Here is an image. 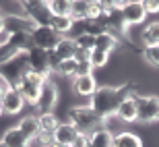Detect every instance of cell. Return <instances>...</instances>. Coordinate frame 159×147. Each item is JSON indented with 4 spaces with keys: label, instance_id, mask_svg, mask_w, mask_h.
<instances>
[{
    "label": "cell",
    "instance_id": "obj_1",
    "mask_svg": "<svg viewBox=\"0 0 159 147\" xmlns=\"http://www.w3.org/2000/svg\"><path fill=\"white\" fill-rule=\"evenodd\" d=\"M136 85L134 83H124L118 87H112V85H106V87H97L93 95H91V104L89 106L93 108L101 118H110L118 112V106L122 104L126 97L134 95Z\"/></svg>",
    "mask_w": 159,
    "mask_h": 147
},
{
    "label": "cell",
    "instance_id": "obj_2",
    "mask_svg": "<svg viewBox=\"0 0 159 147\" xmlns=\"http://www.w3.org/2000/svg\"><path fill=\"white\" fill-rule=\"evenodd\" d=\"M68 122L75 124L79 133L91 135L93 130L101 129L106 124V118H101L91 106H72L68 110Z\"/></svg>",
    "mask_w": 159,
    "mask_h": 147
},
{
    "label": "cell",
    "instance_id": "obj_3",
    "mask_svg": "<svg viewBox=\"0 0 159 147\" xmlns=\"http://www.w3.org/2000/svg\"><path fill=\"white\" fill-rule=\"evenodd\" d=\"M29 73V60H27V54H19L12 60L0 64V77L4 79V83L8 87L17 89V85L21 83L25 75Z\"/></svg>",
    "mask_w": 159,
    "mask_h": 147
},
{
    "label": "cell",
    "instance_id": "obj_4",
    "mask_svg": "<svg viewBox=\"0 0 159 147\" xmlns=\"http://www.w3.org/2000/svg\"><path fill=\"white\" fill-rule=\"evenodd\" d=\"M19 6L23 8V15L35 27H50L54 15L48 8V2H43V0H23V2H19Z\"/></svg>",
    "mask_w": 159,
    "mask_h": 147
},
{
    "label": "cell",
    "instance_id": "obj_5",
    "mask_svg": "<svg viewBox=\"0 0 159 147\" xmlns=\"http://www.w3.org/2000/svg\"><path fill=\"white\" fill-rule=\"evenodd\" d=\"M46 81H50V79H46V77L37 75V73H27V75L21 79V83L17 85L19 93L23 95L25 104H31V106H35L37 100H39V93L41 89H43V85H46Z\"/></svg>",
    "mask_w": 159,
    "mask_h": 147
},
{
    "label": "cell",
    "instance_id": "obj_6",
    "mask_svg": "<svg viewBox=\"0 0 159 147\" xmlns=\"http://www.w3.org/2000/svg\"><path fill=\"white\" fill-rule=\"evenodd\" d=\"M136 100V120L155 122L159 120V97L157 95H134Z\"/></svg>",
    "mask_w": 159,
    "mask_h": 147
},
{
    "label": "cell",
    "instance_id": "obj_7",
    "mask_svg": "<svg viewBox=\"0 0 159 147\" xmlns=\"http://www.w3.org/2000/svg\"><path fill=\"white\" fill-rule=\"evenodd\" d=\"M48 52H50V50L31 48L29 52H27V60H29V71L31 73H37V75L50 79L52 69H50V62H48Z\"/></svg>",
    "mask_w": 159,
    "mask_h": 147
},
{
    "label": "cell",
    "instance_id": "obj_8",
    "mask_svg": "<svg viewBox=\"0 0 159 147\" xmlns=\"http://www.w3.org/2000/svg\"><path fill=\"white\" fill-rule=\"evenodd\" d=\"M62 40V36H58L52 27H35L31 31V41L33 48H41V50H54L58 46V41Z\"/></svg>",
    "mask_w": 159,
    "mask_h": 147
},
{
    "label": "cell",
    "instance_id": "obj_9",
    "mask_svg": "<svg viewBox=\"0 0 159 147\" xmlns=\"http://www.w3.org/2000/svg\"><path fill=\"white\" fill-rule=\"evenodd\" d=\"M56 104H58V89H56V85H54L52 81H46V85H43V89H41L35 108H37L39 114H48V112L54 110Z\"/></svg>",
    "mask_w": 159,
    "mask_h": 147
},
{
    "label": "cell",
    "instance_id": "obj_10",
    "mask_svg": "<svg viewBox=\"0 0 159 147\" xmlns=\"http://www.w3.org/2000/svg\"><path fill=\"white\" fill-rule=\"evenodd\" d=\"M0 108H2V114H11V116H15L23 110L25 100L23 95L19 93V89H12V87L6 89L4 95H2V102H0Z\"/></svg>",
    "mask_w": 159,
    "mask_h": 147
},
{
    "label": "cell",
    "instance_id": "obj_11",
    "mask_svg": "<svg viewBox=\"0 0 159 147\" xmlns=\"http://www.w3.org/2000/svg\"><path fill=\"white\" fill-rule=\"evenodd\" d=\"M122 19H124V23H126V27L145 23L147 11H145L143 2H126L124 8H122Z\"/></svg>",
    "mask_w": 159,
    "mask_h": 147
},
{
    "label": "cell",
    "instance_id": "obj_12",
    "mask_svg": "<svg viewBox=\"0 0 159 147\" xmlns=\"http://www.w3.org/2000/svg\"><path fill=\"white\" fill-rule=\"evenodd\" d=\"M4 29L11 33H31L35 25L25 15H4Z\"/></svg>",
    "mask_w": 159,
    "mask_h": 147
},
{
    "label": "cell",
    "instance_id": "obj_13",
    "mask_svg": "<svg viewBox=\"0 0 159 147\" xmlns=\"http://www.w3.org/2000/svg\"><path fill=\"white\" fill-rule=\"evenodd\" d=\"M77 137H79V130H77V126H75V124H70V122H60L58 129L54 130L52 139H54V143H62V145H70L72 147V143H75V139H77Z\"/></svg>",
    "mask_w": 159,
    "mask_h": 147
},
{
    "label": "cell",
    "instance_id": "obj_14",
    "mask_svg": "<svg viewBox=\"0 0 159 147\" xmlns=\"http://www.w3.org/2000/svg\"><path fill=\"white\" fill-rule=\"evenodd\" d=\"M72 91L77 95H91L97 91V81H95L93 75H85V77H75L72 79Z\"/></svg>",
    "mask_w": 159,
    "mask_h": 147
},
{
    "label": "cell",
    "instance_id": "obj_15",
    "mask_svg": "<svg viewBox=\"0 0 159 147\" xmlns=\"http://www.w3.org/2000/svg\"><path fill=\"white\" fill-rule=\"evenodd\" d=\"M54 54L58 56L60 62L75 58V54H77V44H75V40H72V37H62V40L58 41V46L54 48Z\"/></svg>",
    "mask_w": 159,
    "mask_h": 147
},
{
    "label": "cell",
    "instance_id": "obj_16",
    "mask_svg": "<svg viewBox=\"0 0 159 147\" xmlns=\"http://www.w3.org/2000/svg\"><path fill=\"white\" fill-rule=\"evenodd\" d=\"M112 145H114V135L106 126H101L89 135V147H112Z\"/></svg>",
    "mask_w": 159,
    "mask_h": 147
},
{
    "label": "cell",
    "instance_id": "obj_17",
    "mask_svg": "<svg viewBox=\"0 0 159 147\" xmlns=\"http://www.w3.org/2000/svg\"><path fill=\"white\" fill-rule=\"evenodd\" d=\"M134 95L126 97V100H124L122 104L118 106L116 116H118L122 122H134V120H136V100H134Z\"/></svg>",
    "mask_w": 159,
    "mask_h": 147
},
{
    "label": "cell",
    "instance_id": "obj_18",
    "mask_svg": "<svg viewBox=\"0 0 159 147\" xmlns=\"http://www.w3.org/2000/svg\"><path fill=\"white\" fill-rule=\"evenodd\" d=\"M0 141L4 143L6 147H29L27 137L21 133V129H19V126H11V129H6L4 137H2Z\"/></svg>",
    "mask_w": 159,
    "mask_h": 147
},
{
    "label": "cell",
    "instance_id": "obj_19",
    "mask_svg": "<svg viewBox=\"0 0 159 147\" xmlns=\"http://www.w3.org/2000/svg\"><path fill=\"white\" fill-rule=\"evenodd\" d=\"M89 15H91V2H87V0H75V2H70V17L75 23L89 21Z\"/></svg>",
    "mask_w": 159,
    "mask_h": 147
},
{
    "label": "cell",
    "instance_id": "obj_20",
    "mask_svg": "<svg viewBox=\"0 0 159 147\" xmlns=\"http://www.w3.org/2000/svg\"><path fill=\"white\" fill-rule=\"evenodd\" d=\"M112 147H143L141 137L130 133V130H120L114 135V145Z\"/></svg>",
    "mask_w": 159,
    "mask_h": 147
},
{
    "label": "cell",
    "instance_id": "obj_21",
    "mask_svg": "<svg viewBox=\"0 0 159 147\" xmlns=\"http://www.w3.org/2000/svg\"><path fill=\"white\" fill-rule=\"evenodd\" d=\"M37 124H39V133H41V135L52 137L54 130L58 129L60 120L56 118L54 112H48V114H39V116H37Z\"/></svg>",
    "mask_w": 159,
    "mask_h": 147
},
{
    "label": "cell",
    "instance_id": "obj_22",
    "mask_svg": "<svg viewBox=\"0 0 159 147\" xmlns=\"http://www.w3.org/2000/svg\"><path fill=\"white\" fill-rule=\"evenodd\" d=\"M118 46H120V37L110 33V31H106V33H101V36L95 37V48H99V50H103V52H107V54H112Z\"/></svg>",
    "mask_w": 159,
    "mask_h": 147
},
{
    "label": "cell",
    "instance_id": "obj_23",
    "mask_svg": "<svg viewBox=\"0 0 159 147\" xmlns=\"http://www.w3.org/2000/svg\"><path fill=\"white\" fill-rule=\"evenodd\" d=\"M141 40L145 46H159V21H153L143 27Z\"/></svg>",
    "mask_w": 159,
    "mask_h": 147
},
{
    "label": "cell",
    "instance_id": "obj_24",
    "mask_svg": "<svg viewBox=\"0 0 159 147\" xmlns=\"http://www.w3.org/2000/svg\"><path fill=\"white\" fill-rule=\"evenodd\" d=\"M17 126L21 129V133L27 137V141H31V139H35V137L39 135V124H37V116H27V118H23V120H21Z\"/></svg>",
    "mask_w": 159,
    "mask_h": 147
},
{
    "label": "cell",
    "instance_id": "obj_25",
    "mask_svg": "<svg viewBox=\"0 0 159 147\" xmlns=\"http://www.w3.org/2000/svg\"><path fill=\"white\" fill-rule=\"evenodd\" d=\"M50 27H52L58 36L66 37V33H68V31L75 29V21H72V17H52Z\"/></svg>",
    "mask_w": 159,
    "mask_h": 147
},
{
    "label": "cell",
    "instance_id": "obj_26",
    "mask_svg": "<svg viewBox=\"0 0 159 147\" xmlns=\"http://www.w3.org/2000/svg\"><path fill=\"white\" fill-rule=\"evenodd\" d=\"M11 44L15 48H19V52L27 54L33 48V41H31V33H12V40Z\"/></svg>",
    "mask_w": 159,
    "mask_h": 147
},
{
    "label": "cell",
    "instance_id": "obj_27",
    "mask_svg": "<svg viewBox=\"0 0 159 147\" xmlns=\"http://www.w3.org/2000/svg\"><path fill=\"white\" fill-rule=\"evenodd\" d=\"M48 8L54 17H70V2L66 0H50Z\"/></svg>",
    "mask_w": 159,
    "mask_h": 147
},
{
    "label": "cell",
    "instance_id": "obj_28",
    "mask_svg": "<svg viewBox=\"0 0 159 147\" xmlns=\"http://www.w3.org/2000/svg\"><path fill=\"white\" fill-rule=\"evenodd\" d=\"M107 60H110V54L99 50V48H93L91 52H89V62L93 64V69H101V66L107 64Z\"/></svg>",
    "mask_w": 159,
    "mask_h": 147
},
{
    "label": "cell",
    "instance_id": "obj_29",
    "mask_svg": "<svg viewBox=\"0 0 159 147\" xmlns=\"http://www.w3.org/2000/svg\"><path fill=\"white\" fill-rule=\"evenodd\" d=\"M72 40H75V44H77L79 50H83V52H87V54L95 48V37L89 36V33H79V36L72 37Z\"/></svg>",
    "mask_w": 159,
    "mask_h": 147
},
{
    "label": "cell",
    "instance_id": "obj_30",
    "mask_svg": "<svg viewBox=\"0 0 159 147\" xmlns=\"http://www.w3.org/2000/svg\"><path fill=\"white\" fill-rule=\"evenodd\" d=\"M58 75L62 77H68V79H75V75H77V60L70 58V60H64V62H60L58 66Z\"/></svg>",
    "mask_w": 159,
    "mask_h": 147
},
{
    "label": "cell",
    "instance_id": "obj_31",
    "mask_svg": "<svg viewBox=\"0 0 159 147\" xmlns=\"http://www.w3.org/2000/svg\"><path fill=\"white\" fill-rule=\"evenodd\" d=\"M143 58L147 60L149 64L159 66V46H145L143 48Z\"/></svg>",
    "mask_w": 159,
    "mask_h": 147
},
{
    "label": "cell",
    "instance_id": "obj_32",
    "mask_svg": "<svg viewBox=\"0 0 159 147\" xmlns=\"http://www.w3.org/2000/svg\"><path fill=\"white\" fill-rule=\"evenodd\" d=\"M19 54H23V52H19V48H15L12 44L2 46V48H0V64H4V62L12 60L15 56H19Z\"/></svg>",
    "mask_w": 159,
    "mask_h": 147
},
{
    "label": "cell",
    "instance_id": "obj_33",
    "mask_svg": "<svg viewBox=\"0 0 159 147\" xmlns=\"http://www.w3.org/2000/svg\"><path fill=\"white\" fill-rule=\"evenodd\" d=\"M85 75H93V64L89 62V58L77 60V75L75 77H85Z\"/></svg>",
    "mask_w": 159,
    "mask_h": 147
},
{
    "label": "cell",
    "instance_id": "obj_34",
    "mask_svg": "<svg viewBox=\"0 0 159 147\" xmlns=\"http://www.w3.org/2000/svg\"><path fill=\"white\" fill-rule=\"evenodd\" d=\"M52 141H54L52 137L41 135V133H39L35 139H31V141H29V147H50V145H52Z\"/></svg>",
    "mask_w": 159,
    "mask_h": 147
},
{
    "label": "cell",
    "instance_id": "obj_35",
    "mask_svg": "<svg viewBox=\"0 0 159 147\" xmlns=\"http://www.w3.org/2000/svg\"><path fill=\"white\" fill-rule=\"evenodd\" d=\"M143 6H145L147 15H151V12H159V0H145Z\"/></svg>",
    "mask_w": 159,
    "mask_h": 147
},
{
    "label": "cell",
    "instance_id": "obj_36",
    "mask_svg": "<svg viewBox=\"0 0 159 147\" xmlns=\"http://www.w3.org/2000/svg\"><path fill=\"white\" fill-rule=\"evenodd\" d=\"M72 147H89V135L79 133V137L75 139V143H72Z\"/></svg>",
    "mask_w": 159,
    "mask_h": 147
},
{
    "label": "cell",
    "instance_id": "obj_37",
    "mask_svg": "<svg viewBox=\"0 0 159 147\" xmlns=\"http://www.w3.org/2000/svg\"><path fill=\"white\" fill-rule=\"evenodd\" d=\"M11 40H12V33H11V31H6V29L0 31V48H2V46H8V44H11Z\"/></svg>",
    "mask_w": 159,
    "mask_h": 147
},
{
    "label": "cell",
    "instance_id": "obj_38",
    "mask_svg": "<svg viewBox=\"0 0 159 147\" xmlns=\"http://www.w3.org/2000/svg\"><path fill=\"white\" fill-rule=\"evenodd\" d=\"M4 29V15H2V12H0V31Z\"/></svg>",
    "mask_w": 159,
    "mask_h": 147
},
{
    "label": "cell",
    "instance_id": "obj_39",
    "mask_svg": "<svg viewBox=\"0 0 159 147\" xmlns=\"http://www.w3.org/2000/svg\"><path fill=\"white\" fill-rule=\"evenodd\" d=\"M50 147H70V145H62V143H54L52 141V145H50Z\"/></svg>",
    "mask_w": 159,
    "mask_h": 147
},
{
    "label": "cell",
    "instance_id": "obj_40",
    "mask_svg": "<svg viewBox=\"0 0 159 147\" xmlns=\"http://www.w3.org/2000/svg\"><path fill=\"white\" fill-rule=\"evenodd\" d=\"M4 91H6L4 87H0V102H2V95H4Z\"/></svg>",
    "mask_w": 159,
    "mask_h": 147
},
{
    "label": "cell",
    "instance_id": "obj_41",
    "mask_svg": "<svg viewBox=\"0 0 159 147\" xmlns=\"http://www.w3.org/2000/svg\"><path fill=\"white\" fill-rule=\"evenodd\" d=\"M0 147H6V145H4V143H2V141H0Z\"/></svg>",
    "mask_w": 159,
    "mask_h": 147
},
{
    "label": "cell",
    "instance_id": "obj_42",
    "mask_svg": "<svg viewBox=\"0 0 159 147\" xmlns=\"http://www.w3.org/2000/svg\"><path fill=\"white\" fill-rule=\"evenodd\" d=\"M0 116H2V108H0Z\"/></svg>",
    "mask_w": 159,
    "mask_h": 147
}]
</instances>
